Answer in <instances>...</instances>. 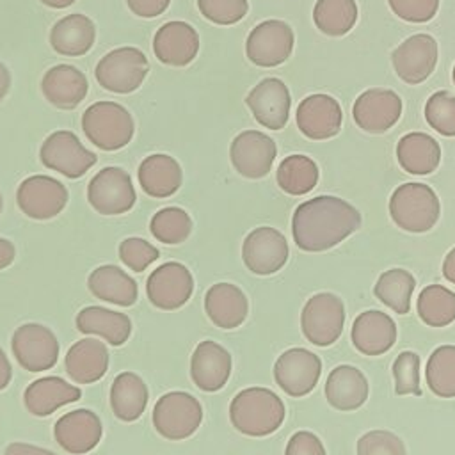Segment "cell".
Listing matches in <instances>:
<instances>
[{
  "mask_svg": "<svg viewBox=\"0 0 455 455\" xmlns=\"http://www.w3.org/2000/svg\"><path fill=\"white\" fill-rule=\"evenodd\" d=\"M361 226V213L341 197L318 196L300 203L291 217V235L306 252L327 251Z\"/></svg>",
  "mask_w": 455,
  "mask_h": 455,
  "instance_id": "6da1fadb",
  "label": "cell"
},
{
  "mask_svg": "<svg viewBox=\"0 0 455 455\" xmlns=\"http://www.w3.org/2000/svg\"><path fill=\"white\" fill-rule=\"evenodd\" d=\"M284 403L270 389L252 386L238 391L229 403L231 425L243 435L263 437L284 421Z\"/></svg>",
  "mask_w": 455,
  "mask_h": 455,
  "instance_id": "7a4b0ae2",
  "label": "cell"
},
{
  "mask_svg": "<svg viewBox=\"0 0 455 455\" xmlns=\"http://www.w3.org/2000/svg\"><path fill=\"white\" fill-rule=\"evenodd\" d=\"M439 213L437 194L425 183H403L391 194L389 215L403 231L425 233L435 226Z\"/></svg>",
  "mask_w": 455,
  "mask_h": 455,
  "instance_id": "3957f363",
  "label": "cell"
},
{
  "mask_svg": "<svg viewBox=\"0 0 455 455\" xmlns=\"http://www.w3.org/2000/svg\"><path fill=\"white\" fill-rule=\"evenodd\" d=\"M85 137L103 151L124 148L135 132L132 114L116 101H96L82 116Z\"/></svg>",
  "mask_w": 455,
  "mask_h": 455,
  "instance_id": "277c9868",
  "label": "cell"
},
{
  "mask_svg": "<svg viewBox=\"0 0 455 455\" xmlns=\"http://www.w3.org/2000/svg\"><path fill=\"white\" fill-rule=\"evenodd\" d=\"M203 407L196 396L185 391L162 395L153 407L155 430L171 441L190 437L201 425Z\"/></svg>",
  "mask_w": 455,
  "mask_h": 455,
  "instance_id": "5b68a950",
  "label": "cell"
},
{
  "mask_svg": "<svg viewBox=\"0 0 455 455\" xmlns=\"http://www.w3.org/2000/svg\"><path fill=\"white\" fill-rule=\"evenodd\" d=\"M149 71L146 55L133 46H121L100 59L94 69L98 84L117 94H128L139 89Z\"/></svg>",
  "mask_w": 455,
  "mask_h": 455,
  "instance_id": "8992f818",
  "label": "cell"
},
{
  "mask_svg": "<svg viewBox=\"0 0 455 455\" xmlns=\"http://www.w3.org/2000/svg\"><path fill=\"white\" fill-rule=\"evenodd\" d=\"M345 325V306L331 291H320L307 299L300 313V329L306 339L316 347L332 345Z\"/></svg>",
  "mask_w": 455,
  "mask_h": 455,
  "instance_id": "52a82bcc",
  "label": "cell"
},
{
  "mask_svg": "<svg viewBox=\"0 0 455 455\" xmlns=\"http://www.w3.org/2000/svg\"><path fill=\"white\" fill-rule=\"evenodd\" d=\"M87 201L101 215L130 212L137 201L132 176L114 165L98 171L87 185Z\"/></svg>",
  "mask_w": 455,
  "mask_h": 455,
  "instance_id": "ba28073f",
  "label": "cell"
},
{
  "mask_svg": "<svg viewBox=\"0 0 455 455\" xmlns=\"http://www.w3.org/2000/svg\"><path fill=\"white\" fill-rule=\"evenodd\" d=\"M39 158L44 167L71 180L84 176L98 160V156L89 151L69 130L50 133L41 144Z\"/></svg>",
  "mask_w": 455,
  "mask_h": 455,
  "instance_id": "9c48e42d",
  "label": "cell"
},
{
  "mask_svg": "<svg viewBox=\"0 0 455 455\" xmlns=\"http://www.w3.org/2000/svg\"><path fill=\"white\" fill-rule=\"evenodd\" d=\"M68 188L55 178L34 174L25 178L16 190L18 208L34 220H50L68 204Z\"/></svg>",
  "mask_w": 455,
  "mask_h": 455,
  "instance_id": "30bf717a",
  "label": "cell"
},
{
  "mask_svg": "<svg viewBox=\"0 0 455 455\" xmlns=\"http://www.w3.org/2000/svg\"><path fill=\"white\" fill-rule=\"evenodd\" d=\"M11 348L20 366L32 373L53 368L59 359V341L55 334L41 323L20 325L12 334Z\"/></svg>",
  "mask_w": 455,
  "mask_h": 455,
  "instance_id": "8fae6325",
  "label": "cell"
},
{
  "mask_svg": "<svg viewBox=\"0 0 455 455\" xmlns=\"http://www.w3.org/2000/svg\"><path fill=\"white\" fill-rule=\"evenodd\" d=\"M295 36L288 23L281 20H265L258 23L245 43L249 60L261 68L283 64L293 50Z\"/></svg>",
  "mask_w": 455,
  "mask_h": 455,
  "instance_id": "7c38bea8",
  "label": "cell"
},
{
  "mask_svg": "<svg viewBox=\"0 0 455 455\" xmlns=\"http://www.w3.org/2000/svg\"><path fill=\"white\" fill-rule=\"evenodd\" d=\"M194 291V277L190 270L178 261L158 265L146 281V295L149 302L164 311H174L188 302Z\"/></svg>",
  "mask_w": 455,
  "mask_h": 455,
  "instance_id": "4fadbf2b",
  "label": "cell"
},
{
  "mask_svg": "<svg viewBox=\"0 0 455 455\" xmlns=\"http://www.w3.org/2000/svg\"><path fill=\"white\" fill-rule=\"evenodd\" d=\"M242 259L252 274H275L288 259V242L275 228H256L243 238Z\"/></svg>",
  "mask_w": 455,
  "mask_h": 455,
  "instance_id": "5bb4252c",
  "label": "cell"
},
{
  "mask_svg": "<svg viewBox=\"0 0 455 455\" xmlns=\"http://www.w3.org/2000/svg\"><path fill=\"white\" fill-rule=\"evenodd\" d=\"M322 373V361L306 348H288L274 363V379L290 396H304L315 389Z\"/></svg>",
  "mask_w": 455,
  "mask_h": 455,
  "instance_id": "9a60e30c",
  "label": "cell"
},
{
  "mask_svg": "<svg viewBox=\"0 0 455 455\" xmlns=\"http://www.w3.org/2000/svg\"><path fill=\"white\" fill-rule=\"evenodd\" d=\"M275 155V142L258 130H245L238 133L229 148V158L235 171L249 180L267 176L272 169Z\"/></svg>",
  "mask_w": 455,
  "mask_h": 455,
  "instance_id": "2e32d148",
  "label": "cell"
},
{
  "mask_svg": "<svg viewBox=\"0 0 455 455\" xmlns=\"http://www.w3.org/2000/svg\"><path fill=\"white\" fill-rule=\"evenodd\" d=\"M355 124L368 133L387 132L402 116V100L391 89H368L352 107Z\"/></svg>",
  "mask_w": 455,
  "mask_h": 455,
  "instance_id": "e0dca14e",
  "label": "cell"
},
{
  "mask_svg": "<svg viewBox=\"0 0 455 455\" xmlns=\"http://www.w3.org/2000/svg\"><path fill=\"white\" fill-rule=\"evenodd\" d=\"M254 119L270 130H281L288 123L291 98L290 91L279 78H263L245 98Z\"/></svg>",
  "mask_w": 455,
  "mask_h": 455,
  "instance_id": "ac0fdd59",
  "label": "cell"
},
{
  "mask_svg": "<svg viewBox=\"0 0 455 455\" xmlns=\"http://www.w3.org/2000/svg\"><path fill=\"white\" fill-rule=\"evenodd\" d=\"M396 75L414 85L427 80L437 64V43L428 34L407 37L391 55Z\"/></svg>",
  "mask_w": 455,
  "mask_h": 455,
  "instance_id": "d6986e66",
  "label": "cell"
},
{
  "mask_svg": "<svg viewBox=\"0 0 455 455\" xmlns=\"http://www.w3.org/2000/svg\"><path fill=\"white\" fill-rule=\"evenodd\" d=\"M101 419L89 409L69 411L53 427L55 441L71 455L89 453L101 441Z\"/></svg>",
  "mask_w": 455,
  "mask_h": 455,
  "instance_id": "ffe728a7",
  "label": "cell"
},
{
  "mask_svg": "<svg viewBox=\"0 0 455 455\" xmlns=\"http://www.w3.org/2000/svg\"><path fill=\"white\" fill-rule=\"evenodd\" d=\"M231 354L217 341H201L190 357V379L206 393L220 391L231 375Z\"/></svg>",
  "mask_w": 455,
  "mask_h": 455,
  "instance_id": "44dd1931",
  "label": "cell"
},
{
  "mask_svg": "<svg viewBox=\"0 0 455 455\" xmlns=\"http://www.w3.org/2000/svg\"><path fill=\"white\" fill-rule=\"evenodd\" d=\"M343 121V112L329 94H311L304 98L297 107V126L313 140H323L334 137Z\"/></svg>",
  "mask_w": 455,
  "mask_h": 455,
  "instance_id": "7402d4cb",
  "label": "cell"
},
{
  "mask_svg": "<svg viewBox=\"0 0 455 455\" xmlns=\"http://www.w3.org/2000/svg\"><path fill=\"white\" fill-rule=\"evenodd\" d=\"M153 52L167 66H187L199 52V34L187 21H167L153 37Z\"/></svg>",
  "mask_w": 455,
  "mask_h": 455,
  "instance_id": "603a6c76",
  "label": "cell"
},
{
  "mask_svg": "<svg viewBox=\"0 0 455 455\" xmlns=\"http://www.w3.org/2000/svg\"><path fill=\"white\" fill-rule=\"evenodd\" d=\"M87 78L85 75L69 64H59L50 68L43 80H41V91L43 96L57 108L71 110L78 107L84 98L87 96Z\"/></svg>",
  "mask_w": 455,
  "mask_h": 455,
  "instance_id": "cb8c5ba5",
  "label": "cell"
},
{
  "mask_svg": "<svg viewBox=\"0 0 455 455\" xmlns=\"http://www.w3.org/2000/svg\"><path fill=\"white\" fill-rule=\"evenodd\" d=\"M68 377L78 384L98 382L108 370L107 345L96 338H82L75 341L64 357Z\"/></svg>",
  "mask_w": 455,
  "mask_h": 455,
  "instance_id": "d4e9b609",
  "label": "cell"
},
{
  "mask_svg": "<svg viewBox=\"0 0 455 455\" xmlns=\"http://www.w3.org/2000/svg\"><path fill=\"white\" fill-rule=\"evenodd\" d=\"M396 341V325L382 311L370 309L361 313L352 323V343L364 355H380Z\"/></svg>",
  "mask_w": 455,
  "mask_h": 455,
  "instance_id": "484cf974",
  "label": "cell"
},
{
  "mask_svg": "<svg viewBox=\"0 0 455 455\" xmlns=\"http://www.w3.org/2000/svg\"><path fill=\"white\" fill-rule=\"evenodd\" d=\"M204 311L213 325L235 329L245 322L249 300L236 284L217 283L210 286L204 295Z\"/></svg>",
  "mask_w": 455,
  "mask_h": 455,
  "instance_id": "4316f807",
  "label": "cell"
},
{
  "mask_svg": "<svg viewBox=\"0 0 455 455\" xmlns=\"http://www.w3.org/2000/svg\"><path fill=\"white\" fill-rule=\"evenodd\" d=\"M82 391L62 377H41L30 382L23 393V403L34 416H50L66 403L80 400Z\"/></svg>",
  "mask_w": 455,
  "mask_h": 455,
  "instance_id": "83f0119b",
  "label": "cell"
},
{
  "mask_svg": "<svg viewBox=\"0 0 455 455\" xmlns=\"http://www.w3.org/2000/svg\"><path fill=\"white\" fill-rule=\"evenodd\" d=\"M75 323L82 334L100 336L112 347H121L132 334V320L128 315L101 306H87L80 309Z\"/></svg>",
  "mask_w": 455,
  "mask_h": 455,
  "instance_id": "f1b7e54d",
  "label": "cell"
},
{
  "mask_svg": "<svg viewBox=\"0 0 455 455\" xmlns=\"http://www.w3.org/2000/svg\"><path fill=\"white\" fill-rule=\"evenodd\" d=\"M325 398L338 411H355L368 398V380L350 364L336 366L325 382Z\"/></svg>",
  "mask_w": 455,
  "mask_h": 455,
  "instance_id": "f546056e",
  "label": "cell"
},
{
  "mask_svg": "<svg viewBox=\"0 0 455 455\" xmlns=\"http://www.w3.org/2000/svg\"><path fill=\"white\" fill-rule=\"evenodd\" d=\"M96 39V28L91 18L73 12L59 20L50 30L52 48L66 57L85 55Z\"/></svg>",
  "mask_w": 455,
  "mask_h": 455,
  "instance_id": "4dcf8cb0",
  "label": "cell"
},
{
  "mask_svg": "<svg viewBox=\"0 0 455 455\" xmlns=\"http://www.w3.org/2000/svg\"><path fill=\"white\" fill-rule=\"evenodd\" d=\"M137 178L148 196L162 199L178 192L183 181V172L178 160L164 153H155L140 162Z\"/></svg>",
  "mask_w": 455,
  "mask_h": 455,
  "instance_id": "1f68e13d",
  "label": "cell"
},
{
  "mask_svg": "<svg viewBox=\"0 0 455 455\" xmlns=\"http://www.w3.org/2000/svg\"><path fill=\"white\" fill-rule=\"evenodd\" d=\"M89 291L100 300L116 306H133L139 297V286L133 277L116 265H101L87 277Z\"/></svg>",
  "mask_w": 455,
  "mask_h": 455,
  "instance_id": "d6a6232c",
  "label": "cell"
},
{
  "mask_svg": "<svg viewBox=\"0 0 455 455\" xmlns=\"http://www.w3.org/2000/svg\"><path fill=\"white\" fill-rule=\"evenodd\" d=\"M396 158L405 172L425 176L437 169L441 162V148L434 137L421 132H411L398 140Z\"/></svg>",
  "mask_w": 455,
  "mask_h": 455,
  "instance_id": "836d02e7",
  "label": "cell"
},
{
  "mask_svg": "<svg viewBox=\"0 0 455 455\" xmlns=\"http://www.w3.org/2000/svg\"><path fill=\"white\" fill-rule=\"evenodd\" d=\"M149 391L142 377L133 371H121L110 386V407L117 419L135 421L146 411Z\"/></svg>",
  "mask_w": 455,
  "mask_h": 455,
  "instance_id": "e575fe53",
  "label": "cell"
},
{
  "mask_svg": "<svg viewBox=\"0 0 455 455\" xmlns=\"http://www.w3.org/2000/svg\"><path fill=\"white\" fill-rule=\"evenodd\" d=\"M416 286L414 275L405 268H389L382 272L375 283V297L398 315L411 309V297Z\"/></svg>",
  "mask_w": 455,
  "mask_h": 455,
  "instance_id": "d590c367",
  "label": "cell"
},
{
  "mask_svg": "<svg viewBox=\"0 0 455 455\" xmlns=\"http://www.w3.org/2000/svg\"><path fill=\"white\" fill-rule=\"evenodd\" d=\"M275 180L283 192L290 196H302L316 187L318 165L306 155H290L279 164Z\"/></svg>",
  "mask_w": 455,
  "mask_h": 455,
  "instance_id": "8d00e7d4",
  "label": "cell"
},
{
  "mask_svg": "<svg viewBox=\"0 0 455 455\" xmlns=\"http://www.w3.org/2000/svg\"><path fill=\"white\" fill-rule=\"evenodd\" d=\"M313 20L320 32L327 36H345L357 21L355 0H316Z\"/></svg>",
  "mask_w": 455,
  "mask_h": 455,
  "instance_id": "74e56055",
  "label": "cell"
},
{
  "mask_svg": "<svg viewBox=\"0 0 455 455\" xmlns=\"http://www.w3.org/2000/svg\"><path fill=\"white\" fill-rule=\"evenodd\" d=\"M419 318L430 327H444L455 320V291L441 286H425L416 302Z\"/></svg>",
  "mask_w": 455,
  "mask_h": 455,
  "instance_id": "f35d334b",
  "label": "cell"
},
{
  "mask_svg": "<svg viewBox=\"0 0 455 455\" xmlns=\"http://www.w3.org/2000/svg\"><path fill=\"white\" fill-rule=\"evenodd\" d=\"M425 377L434 395L441 398L455 396V345H441L430 354Z\"/></svg>",
  "mask_w": 455,
  "mask_h": 455,
  "instance_id": "ab89813d",
  "label": "cell"
},
{
  "mask_svg": "<svg viewBox=\"0 0 455 455\" xmlns=\"http://www.w3.org/2000/svg\"><path fill=\"white\" fill-rule=\"evenodd\" d=\"M151 235L167 245H176L185 242L192 233L190 215L178 206H167L158 210L149 220Z\"/></svg>",
  "mask_w": 455,
  "mask_h": 455,
  "instance_id": "60d3db41",
  "label": "cell"
},
{
  "mask_svg": "<svg viewBox=\"0 0 455 455\" xmlns=\"http://www.w3.org/2000/svg\"><path fill=\"white\" fill-rule=\"evenodd\" d=\"M425 119L437 133L455 137V96L448 91L434 92L427 100Z\"/></svg>",
  "mask_w": 455,
  "mask_h": 455,
  "instance_id": "b9f144b4",
  "label": "cell"
},
{
  "mask_svg": "<svg viewBox=\"0 0 455 455\" xmlns=\"http://www.w3.org/2000/svg\"><path fill=\"white\" fill-rule=\"evenodd\" d=\"M395 393L421 395L419 391V355L416 352H402L393 363Z\"/></svg>",
  "mask_w": 455,
  "mask_h": 455,
  "instance_id": "7bdbcfd3",
  "label": "cell"
},
{
  "mask_svg": "<svg viewBox=\"0 0 455 455\" xmlns=\"http://www.w3.org/2000/svg\"><path fill=\"white\" fill-rule=\"evenodd\" d=\"M119 259L133 272H144L153 261L158 259L160 252L148 240L139 236L124 238L119 243Z\"/></svg>",
  "mask_w": 455,
  "mask_h": 455,
  "instance_id": "ee69618b",
  "label": "cell"
},
{
  "mask_svg": "<svg viewBox=\"0 0 455 455\" xmlns=\"http://www.w3.org/2000/svg\"><path fill=\"white\" fill-rule=\"evenodd\" d=\"M201 14L217 25H233L245 18L247 0H197Z\"/></svg>",
  "mask_w": 455,
  "mask_h": 455,
  "instance_id": "f6af8a7d",
  "label": "cell"
},
{
  "mask_svg": "<svg viewBox=\"0 0 455 455\" xmlns=\"http://www.w3.org/2000/svg\"><path fill=\"white\" fill-rule=\"evenodd\" d=\"M357 455H407L402 439L389 430H370L357 439Z\"/></svg>",
  "mask_w": 455,
  "mask_h": 455,
  "instance_id": "bcb514c9",
  "label": "cell"
},
{
  "mask_svg": "<svg viewBox=\"0 0 455 455\" xmlns=\"http://www.w3.org/2000/svg\"><path fill=\"white\" fill-rule=\"evenodd\" d=\"M393 12L411 23L432 20L439 9V0H387Z\"/></svg>",
  "mask_w": 455,
  "mask_h": 455,
  "instance_id": "7dc6e473",
  "label": "cell"
},
{
  "mask_svg": "<svg viewBox=\"0 0 455 455\" xmlns=\"http://www.w3.org/2000/svg\"><path fill=\"white\" fill-rule=\"evenodd\" d=\"M284 455H327L322 441L307 430L295 432L284 450Z\"/></svg>",
  "mask_w": 455,
  "mask_h": 455,
  "instance_id": "c3c4849f",
  "label": "cell"
},
{
  "mask_svg": "<svg viewBox=\"0 0 455 455\" xmlns=\"http://www.w3.org/2000/svg\"><path fill=\"white\" fill-rule=\"evenodd\" d=\"M130 11L140 18H156L171 4V0H126Z\"/></svg>",
  "mask_w": 455,
  "mask_h": 455,
  "instance_id": "681fc988",
  "label": "cell"
},
{
  "mask_svg": "<svg viewBox=\"0 0 455 455\" xmlns=\"http://www.w3.org/2000/svg\"><path fill=\"white\" fill-rule=\"evenodd\" d=\"M4 455H57V453L28 443H11L4 450Z\"/></svg>",
  "mask_w": 455,
  "mask_h": 455,
  "instance_id": "f907efd6",
  "label": "cell"
},
{
  "mask_svg": "<svg viewBox=\"0 0 455 455\" xmlns=\"http://www.w3.org/2000/svg\"><path fill=\"white\" fill-rule=\"evenodd\" d=\"M14 256H16L14 243L11 240L0 236V270L7 268L14 261Z\"/></svg>",
  "mask_w": 455,
  "mask_h": 455,
  "instance_id": "816d5d0a",
  "label": "cell"
},
{
  "mask_svg": "<svg viewBox=\"0 0 455 455\" xmlns=\"http://www.w3.org/2000/svg\"><path fill=\"white\" fill-rule=\"evenodd\" d=\"M11 379H12V366H11L5 352L0 347V391L9 386Z\"/></svg>",
  "mask_w": 455,
  "mask_h": 455,
  "instance_id": "f5cc1de1",
  "label": "cell"
},
{
  "mask_svg": "<svg viewBox=\"0 0 455 455\" xmlns=\"http://www.w3.org/2000/svg\"><path fill=\"white\" fill-rule=\"evenodd\" d=\"M443 275L455 284V247L446 254L443 263Z\"/></svg>",
  "mask_w": 455,
  "mask_h": 455,
  "instance_id": "db71d44e",
  "label": "cell"
},
{
  "mask_svg": "<svg viewBox=\"0 0 455 455\" xmlns=\"http://www.w3.org/2000/svg\"><path fill=\"white\" fill-rule=\"evenodd\" d=\"M11 89V73L9 69L0 62V101L7 96Z\"/></svg>",
  "mask_w": 455,
  "mask_h": 455,
  "instance_id": "11a10c76",
  "label": "cell"
},
{
  "mask_svg": "<svg viewBox=\"0 0 455 455\" xmlns=\"http://www.w3.org/2000/svg\"><path fill=\"white\" fill-rule=\"evenodd\" d=\"M41 2L53 9H64V7H69L71 4H75V0H41Z\"/></svg>",
  "mask_w": 455,
  "mask_h": 455,
  "instance_id": "9f6ffc18",
  "label": "cell"
},
{
  "mask_svg": "<svg viewBox=\"0 0 455 455\" xmlns=\"http://www.w3.org/2000/svg\"><path fill=\"white\" fill-rule=\"evenodd\" d=\"M2 208H4V197H2V192H0V213H2Z\"/></svg>",
  "mask_w": 455,
  "mask_h": 455,
  "instance_id": "6f0895ef",
  "label": "cell"
},
{
  "mask_svg": "<svg viewBox=\"0 0 455 455\" xmlns=\"http://www.w3.org/2000/svg\"><path fill=\"white\" fill-rule=\"evenodd\" d=\"M453 84H455V66H453Z\"/></svg>",
  "mask_w": 455,
  "mask_h": 455,
  "instance_id": "680465c9",
  "label": "cell"
}]
</instances>
